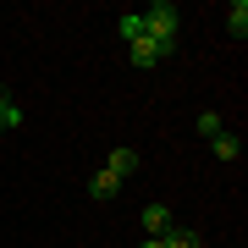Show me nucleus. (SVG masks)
Here are the masks:
<instances>
[{
    "instance_id": "nucleus-12",
    "label": "nucleus",
    "mask_w": 248,
    "mask_h": 248,
    "mask_svg": "<svg viewBox=\"0 0 248 248\" xmlns=\"http://www.w3.org/2000/svg\"><path fill=\"white\" fill-rule=\"evenodd\" d=\"M6 105H17V99H11V89H6V83H0V110H6Z\"/></svg>"
},
{
    "instance_id": "nucleus-6",
    "label": "nucleus",
    "mask_w": 248,
    "mask_h": 248,
    "mask_svg": "<svg viewBox=\"0 0 248 248\" xmlns=\"http://www.w3.org/2000/svg\"><path fill=\"white\" fill-rule=\"evenodd\" d=\"M210 155H215V160H237V155H243L237 133H215V138H210Z\"/></svg>"
},
{
    "instance_id": "nucleus-11",
    "label": "nucleus",
    "mask_w": 248,
    "mask_h": 248,
    "mask_svg": "<svg viewBox=\"0 0 248 248\" xmlns=\"http://www.w3.org/2000/svg\"><path fill=\"white\" fill-rule=\"evenodd\" d=\"M199 133L215 138V133H226V127H221V116H215V110H204V116H199Z\"/></svg>"
},
{
    "instance_id": "nucleus-10",
    "label": "nucleus",
    "mask_w": 248,
    "mask_h": 248,
    "mask_svg": "<svg viewBox=\"0 0 248 248\" xmlns=\"http://www.w3.org/2000/svg\"><path fill=\"white\" fill-rule=\"evenodd\" d=\"M17 127H22V105H6L0 110V133H17Z\"/></svg>"
},
{
    "instance_id": "nucleus-2",
    "label": "nucleus",
    "mask_w": 248,
    "mask_h": 248,
    "mask_svg": "<svg viewBox=\"0 0 248 248\" xmlns=\"http://www.w3.org/2000/svg\"><path fill=\"white\" fill-rule=\"evenodd\" d=\"M166 55H171V50H160V45H155L149 33L127 45V61H133V66H143V72H149V66H160V61H166Z\"/></svg>"
},
{
    "instance_id": "nucleus-7",
    "label": "nucleus",
    "mask_w": 248,
    "mask_h": 248,
    "mask_svg": "<svg viewBox=\"0 0 248 248\" xmlns=\"http://www.w3.org/2000/svg\"><path fill=\"white\" fill-rule=\"evenodd\" d=\"M116 33H122L127 45H133V39H143V11H122V17H116Z\"/></svg>"
},
{
    "instance_id": "nucleus-8",
    "label": "nucleus",
    "mask_w": 248,
    "mask_h": 248,
    "mask_svg": "<svg viewBox=\"0 0 248 248\" xmlns=\"http://www.w3.org/2000/svg\"><path fill=\"white\" fill-rule=\"evenodd\" d=\"M226 28H232V39L248 33V0H232V6H226Z\"/></svg>"
},
{
    "instance_id": "nucleus-4",
    "label": "nucleus",
    "mask_w": 248,
    "mask_h": 248,
    "mask_svg": "<svg viewBox=\"0 0 248 248\" xmlns=\"http://www.w3.org/2000/svg\"><path fill=\"white\" fill-rule=\"evenodd\" d=\"M105 171H110V177H133V171H138V149H105Z\"/></svg>"
},
{
    "instance_id": "nucleus-5",
    "label": "nucleus",
    "mask_w": 248,
    "mask_h": 248,
    "mask_svg": "<svg viewBox=\"0 0 248 248\" xmlns=\"http://www.w3.org/2000/svg\"><path fill=\"white\" fill-rule=\"evenodd\" d=\"M89 193H94V199H116V193H122V177H110V171L99 166L94 177H89Z\"/></svg>"
},
{
    "instance_id": "nucleus-3",
    "label": "nucleus",
    "mask_w": 248,
    "mask_h": 248,
    "mask_svg": "<svg viewBox=\"0 0 248 248\" xmlns=\"http://www.w3.org/2000/svg\"><path fill=\"white\" fill-rule=\"evenodd\" d=\"M138 221H143V232H149V237H166V232L177 226V221H171V204H143Z\"/></svg>"
},
{
    "instance_id": "nucleus-13",
    "label": "nucleus",
    "mask_w": 248,
    "mask_h": 248,
    "mask_svg": "<svg viewBox=\"0 0 248 248\" xmlns=\"http://www.w3.org/2000/svg\"><path fill=\"white\" fill-rule=\"evenodd\" d=\"M138 248H166V243H160V237H143V243H138Z\"/></svg>"
},
{
    "instance_id": "nucleus-9",
    "label": "nucleus",
    "mask_w": 248,
    "mask_h": 248,
    "mask_svg": "<svg viewBox=\"0 0 248 248\" xmlns=\"http://www.w3.org/2000/svg\"><path fill=\"white\" fill-rule=\"evenodd\" d=\"M160 243H166V248H199L204 237H199V232H187V226H171V232H166Z\"/></svg>"
},
{
    "instance_id": "nucleus-1",
    "label": "nucleus",
    "mask_w": 248,
    "mask_h": 248,
    "mask_svg": "<svg viewBox=\"0 0 248 248\" xmlns=\"http://www.w3.org/2000/svg\"><path fill=\"white\" fill-rule=\"evenodd\" d=\"M177 28H182V11L171 6V0H155V6L143 11V33H149L160 50H177Z\"/></svg>"
}]
</instances>
